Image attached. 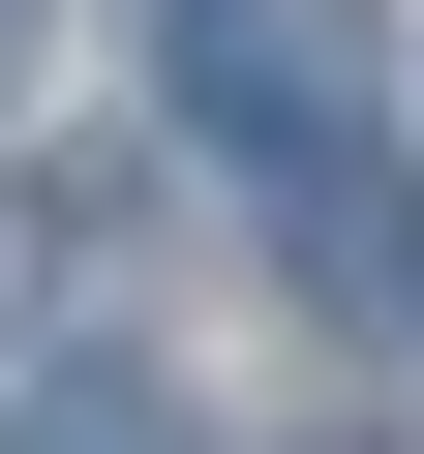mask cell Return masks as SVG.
I'll return each instance as SVG.
<instances>
[{
  "instance_id": "3",
  "label": "cell",
  "mask_w": 424,
  "mask_h": 454,
  "mask_svg": "<svg viewBox=\"0 0 424 454\" xmlns=\"http://www.w3.org/2000/svg\"><path fill=\"white\" fill-rule=\"evenodd\" d=\"M31 454H182V394H61V424H31Z\"/></svg>"
},
{
  "instance_id": "1",
  "label": "cell",
  "mask_w": 424,
  "mask_h": 454,
  "mask_svg": "<svg viewBox=\"0 0 424 454\" xmlns=\"http://www.w3.org/2000/svg\"><path fill=\"white\" fill-rule=\"evenodd\" d=\"M182 91L243 152H334V0H182Z\"/></svg>"
},
{
  "instance_id": "2",
  "label": "cell",
  "mask_w": 424,
  "mask_h": 454,
  "mask_svg": "<svg viewBox=\"0 0 424 454\" xmlns=\"http://www.w3.org/2000/svg\"><path fill=\"white\" fill-rule=\"evenodd\" d=\"M303 303H334V333H424V182L303 152Z\"/></svg>"
}]
</instances>
